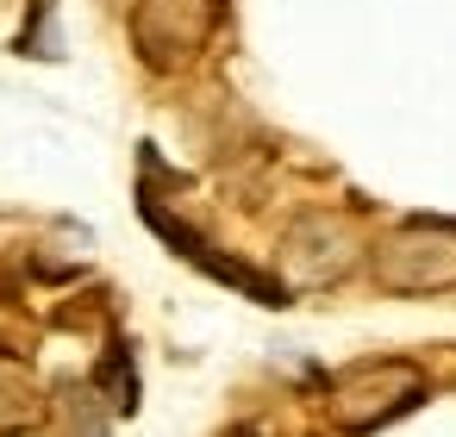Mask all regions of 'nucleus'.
Listing matches in <instances>:
<instances>
[{"instance_id": "9", "label": "nucleus", "mask_w": 456, "mask_h": 437, "mask_svg": "<svg viewBox=\"0 0 456 437\" xmlns=\"http://www.w3.org/2000/svg\"><path fill=\"white\" fill-rule=\"evenodd\" d=\"M45 26H51V0H38V7H32V32H20V51H32V57H57Z\"/></svg>"}, {"instance_id": "1", "label": "nucleus", "mask_w": 456, "mask_h": 437, "mask_svg": "<svg viewBox=\"0 0 456 437\" xmlns=\"http://www.w3.org/2000/svg\"><path fill=\"white\" fill-rule=\"evenodd\" d=\"M425 400V381L412 362H356L338 375V393H331V418L344 431H375L400 412H412Z\"/></svg>"}, {"instance_id": "3", "label": "nucleus", "mask_w": 456, "mask_h": 437, "mask_svg": "<svg viewBox=\"0 0 456 437\" xmlns=\"http://www.w3.org/2000/svg\"><path fill=\"white\" fill-rule=\"evenodd\" d=\"M213 32V0H138L132 13V38H138V57L151 69H175L188 63Z\"/></svg>"}, {"instance_id": "4", "label": "nucleus", "mask_w": 456, "mask_h": 437, "mask_svg": "<svg viewBox=\"0 0 456 437\" xmlns=\"http://www.w3.org/2000/svg\"><path fill=\"white\" fill-rule=\"evenodd\" d=\"M281 263H288L294 287H331V281L350 275V263H356V238H350L344 219H331V213H306V219L288 231Z\"/></svg>"}, {"instance_id": "6", "label": "nucleus", "mask_w": 456, "mask_h": 437, "mask_svg": "<svg viewBox=\"0 0 456 437\" xmlns=\"http://www.w3.org/2000/svg\"><path fill=\"white\" fill-rule=\"evenodd\" d=\"M38 387H32V375L20 368V362H7L0 356V437H13V431H32L38 425Z\"/></svg>"}, {"instance_id": "8", "label": "nucleus", "mask_w": 456, "mask_h": 437, "mask_svg": "<svg viewBox=\"0 0 456 437\" xmlns=\"http://www.w3.org/2000/svg\"><path fill=\"white\" fill-rule=\"evenodd\" d=\"M94 381H101V393L113 387V406H119V412H132V406H138V368H132V350H126V344H113V350H107V362H101V375H94Z\"/></svg>"}, {"instance_id": "7", "label": "nucleus", "mask_w": 456, "mask_h": 437, "mask_svg": "<svg viewBox=\"0 0 456 437\" xmlns=\"http://www.w3.org/2000/svg\"><path fill=\"white\" fill-rule=\"evenodd\" d=\"M63 418L69 437H107V400H94V387H63Z\"/></svg>"}, {"instance_id": "5", "label": "nucleus", "mask_w": 456, "mask_h": 437, "mask_svg": "<svg viewBox=\"0 0 456 437\" xmlns=\"http://www.w3.org/2000/svg\"><path fill=\"white\" fill-rule=\"evenodd\" d=\"M144 219H151V225H157V231H163V238H169V244H175V250H182L194 269H207V275H219V281L244 287V294H250V300H263V306H288V287H281V281H263V275H250L244 263L219 256V250H213L207 238H194L182 219H169V213H157V206H144Z\"/></svg>"}, {"instance_id": "2", "label": "nucleus", "mask_w": 456, "mask_h": 437, "mask_svg": "<svg viewBox=\"0 0 456 437\" xmlns=\"http://www.w3.org/2000/svg\"><path fill=\"white\" fill-rule=\"evenodd\" d=\"M375 281L387 294H437L456 281V231L444 225H400L381 250H375Z\"/></svg>"}, {"instance_id": "10", "label": "nucleus", "mask_w": 456, "mask_h": 437, "mask_svg": "<svg viewBox=\"0 0 456 437\" xmlns=\"http://www.w3.org/2000/svg\"><path fill=\"white\" fill-rule=\"evenodd\" d=\"M232 437H256V431H232Z\"/></svg>"}]
</instances>
